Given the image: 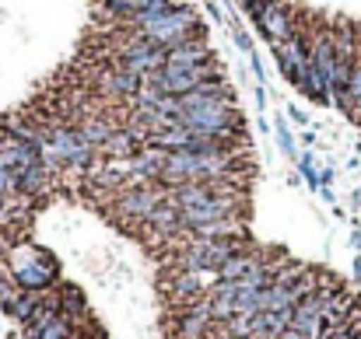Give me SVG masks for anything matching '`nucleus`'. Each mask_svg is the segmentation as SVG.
<instances>
[{
  "label": "nucleus",
  "instance_id": "f257e3e1",
  "mask_svg": "<svg viewBox=\"0 0 361 339\" xmlns=\"http://www.w3.org/2000/svg\"><path fill=\"white\" fill-rule=\"evenodd\" d=\"M7 273L18 287L25 290H53L60 283V259L49 252V248H39V245H28V241H18L11 252H7Z\"/></svg>",
  "mask_w": 361,
  "mask_h": 339
},
{
  "label": "nucleus",
  "instance_id": "f03ea898",
  "mask_svg": "<svg viewBox=\"0 0 361 339\" xmlns=\"http://www.w3.org/2000/svg\"><path fill=\"white\" fill-rule=\"evenodd\" d=\"M130 32H137L140 39H147V42H154L161 49H172V46H179V42H186L193 35H204V25H200V18H197L193 7L179 4L165 18H158L151 25H140V28H130Z\"/></svg>",
  "mask_w": 361,
  "mask_h": 339
},
{
  "label": "nucleus",
  "instance_id": "7ed1b4c3",
  "mask_svg": "<svg viewBox=\"0 0 361 339\" xmlns=\"http://www.w3.org/2000/svg\"><path fill=\"white\" fill-rule=\"evenodd\" d=\"M165 196H169V189L161 186V182H140V186H126L120 189L116 196H113V203H109V214L116 217V221H133V224L144 227V221L165 203ZM137 227V231H140Z\"/></svg>",
  "mask_w": 361,
  "mask_h": 339
},
{
  "label": "nucleus",
  "instance_id": "20e7f679",
  "mask_svg": "<svg viewBox=\"0 0 361 339\" xmlns=\"http://www.w3.org/2000/svg\"><path fill=\"white\" fill-rule=\"evenodd\" d=\"M252 21H256V28L270 39V46H277V42H284V39H291V35L298 32V14L291 11L288 0H270Z\"/></svg>",
  "mask_w": 361,
  "mask_h": 339
},
{
  "label": "nucleus",
  "instance_id": "39448f33",
  "mask_svg": "<svg viewBox=\"0 0 361 339\" xmlns=\"http://www.w3.org/2000/svg\"><path fill=\"white\" fill-rule=\"evenodd\" d=\"M214 53L207 49V39L204 35H193L172 49H165V67H197V63H207Z\"/></svg>",
  "mask_w": 361,
  "mask_h": 339
},
{
  "label": "nucleus",
  "instance_id": "423d86ee",
  "mask_svg": "<svg viewBox=\"0 0 361 339\" xmlns=\"http://www.w3.org/2000/svg\"><path fill=\"white\" fill-rule=\"evenodd\" d=\"M53 298L60 301V312H63V315H71V319H85V315H88V298H85V290H81L78 283L60 280V283L53 287Z\"/></svg>",
  "mask_w": 361,
  "mask_h": 339
},
{
  "label": "nucleus",
  "instance_id": "0eeeda50",
  "mask_svg": "<svg viewBox=\"0 0 361 339\" xmlns=\"http://www.w3.org/2000/svg\"><path fill=\"white\" fill-rule=\"evenodd\" d=\"M74 329H78V319H71V315H56V319H49L46 326H39V329H25V339H74Z\"/></svg>",
  "mask_w": 361,
  "mask_h": 339
},
{
  "label": "nucleus",
  "instance_id": "6e6552de",
  "mask_svg": "<svg viewBox=\"0 0 361 339\" xmlns=\"http://www.w3.org/2000/svg\"><path fill=\"white\" fill-rule=\"evenodd\" d=\"M207 319H193V315H172L169 319V339H204L207 336Z\"/></svg>",
  "mask_w": 361,
  "mask_h": 339
},
{
  "label": "nucleus",
  "instance_id": "1a4fd4ad",
  "mask_svg": "<svg viewBox=\"0 0 361 339\" xmlns=\"http://www.w3.org/2000/svg\"><path fill=\"white\" fill-rule=\"evenodd\" d=\"M147 4H151V0H102V7H106L113 18H120L123 25H126L130 18H137Z\"/></svg>",
  "mask_w": 361,
  "mask_h": 339
},
{
  "label": "nucleus",
  "instance_id": "9d476101",
  "mask_svg": "<svg viewBox=\"0 0 361 339\" xmlns=\"http://www.w3.org/2000/svg\"><path fill=\"white\" fill-rule=\"evenodd\" d=\"M277 143H281V151H284V154H291V158H295V143H291V133H288V126H284V122H277Z\"/></svg>",
  "mask_w": 361,
  "mask_h": 339
},
{
  "label": "nucleus",
  "instance_id": "9b49d317",
  "mask_svg": "<svg viewBox=\"0 0 361 339\" xmlns=\"http://www.w3.org/2000/svg\"><path fill=\"white\" fill-rule=\"evenodd\" d=\"M302 175L312 182V189L319 186V179H316V168H312V158H302Z\"/></svg>",
  "mask_w": 361,
  "mask_h": 339
},
{
  "label": "nucleus",
  "instance_id": "f8f14e48",
  "mask_svg": "<svg viewBox=\"0 0 361 339\" xmlns=\"http://www.w3.org/2000/svg\"><path fill=\"white\" fill-rule=\"evenodd\" d=\"M358 273H361V259H358Z\"/></svg>",
  "mask_w": 361,
  "mask_h": 339
}]
</instances>
